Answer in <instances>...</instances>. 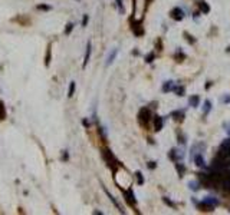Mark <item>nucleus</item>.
Instances as JSON below:
<instances>
[{"instance_id":"1","label":"nucleus","mask_w":230,"mask_h":215,"mask_svg":"<svg viewBox=\"0 0 230 215\" xmlns=\"http://www.w3.org/2000/svg\"><path fill=\"white\" fill-rule=\"evenodd\" d=\"M138 119H140V124H141V125L147 126L148 122H150V119H151V112H150V109L143 108V109L140 111V114H138Z\"/></svg>"},{"instance_id":"2","label":"nucleus","mask_w":230,"mask_h":215,"mask_svg":"<svg viewBox=\"0 0 230 215\" xmlns=\"http://www.w3.org/2000/svg\"><path fill=\"white\" fill-rule=\"evenodd\" d=\"M104 156H105V161H106V164H108V165H109L112 169H115L117 166H120V164L117 162V159L114 158V155L111 154V151H108V149H106V151L104 152Z\"/></svg>"},{"instance_id":"3","label":"nucleus","mask_w":230,"mask_h":215,"mask_svg":"<svg viewBox=\"0 0 230 215\" xmlns=\"http://www.w3.org/2000/svg\"><path fill=\"white\" fill-rule=\"evenodd\" d=\"M131 30H132V33L135 35V36H141L143 33H144V30H143V26H141V20H131Z\"/></svg>"},{"instance_id":"4","label":"nucleus","mask_w":230,"mask_h":215,"mask_svg":"<svg viewBox=\"0 0 230 215\" xmlns=\"http://www.w3.org/2000/svg\"><path fill=\"white\" fill-rule=\"evenodd\" d=\"M171 17H173L174 20L180 22V20H183L184 13H183V10H181L180 7H176V9H173V10H171Z\"/></svg>"},{"instance_id":"5","label":"nucleus","mask_w":230,"mask_h":215,"mask_svg":"<svg viewBox=\"0 0 230 215\" xmlns=\"http://www.w3.org/2000/svg\"><path fill=\"white\" fill-rule=\"evenodd\" d=\"M153 124H154V131H161L163 129V125H164V119L161 116H154L153 118Z\"/></svg>"},{"instance_id":"6","label":"nucleus","mask_w":230,"mask_h":215,"mask_svg":"<svg viewBox=\"0 0 230 215\" xmlns=\"http://www.w3.org/2000/svg\"><path fill=\"white\" fill-rule=\"evenodd\" d=\"M125 199H127V202H128V204H131L132 206H135V205H137V199H135L134 192H132L131 189L125 192Z\"/></svg>"},{"instance_id":"7","label":"nucleus","mask_w":230,"mask_h":215,"mask_svg":"<svg viewBox=\"0 0 230 215\" xmlns=\"http://www.w3.org/2000/svg\"><path fill=\"white\" fill-rule=\"evenodd\" d=\"M194 162H196V165H197V166H200V168H206V161H204V158H203V155H201V154H197V155L194 156Z\"/></svg>"},{"instance_id":"8","label":"nucleus","mask_w":230,"mask_h":215,"mask_svg":"<svg viewBox=\"0 0 230 215\" xmlns=\"http://www.w3.org/2000/svg\"><path fill=\"white\" fill-rule=\"evenodd\" d=\"M198 100H200L198 95H193V96L188 97V103H190V106H193V108H197V106H198Z\"/></svg>"},{"instance_id":"9","label":"nucleus","mask_w":230,"mask_h":215,"mask_svg":"<svg viewBox=\"0 0 230 215\" xmlns=\"http://www.w3.org/2000/svg\"><path fill=\"white\" fill-rule=\"evenodd\" d=\"M198 9H200V12H201V13H208V12H210L208 5H207V3H204V2H200V3H198Z\"/></svg>"},{"instance_id":"10","label":"nucleus","mask_w":230,"mask_h":215,"mask_svg":"<svg viewBox=\"0 0 230 215\" xmlns=\"http://www.w3.org/2000/svg\"><path fill=\"white\" fill-rule=\"evenodd\" d=\"M204 202H206V204H208L210 206H216L219 201H217L216 198H213V196H206V199H204Z\"/></svg>"},{"instance_id":"11","label":"nucleus","mask_w":230,"mask_h":215,"mask_svg":"<svg viewBox=\"0 0 230 215\" xmlns=\"http://www.w3.org/2000/svg\"><path fill=\"white\" fill-rule=\"evenodd\" d=\"M117 53H118V49H114V50L111 52V55L108 56V62H106V65H111V63L114 62V59H115V56H117Z\"/></svg>"},{"instance_id":"12","label":"nucleus","mask_w":230,"mask_h":215,"mask_svg":"<svg viewBox=\"0 0 230 215\" xmlns=\"http://www.w3.org/2000/svg\"><path fill=\"white\" fill-rule=\"evenodd\" d=\"M210 109H211V102H210V100H206V102H204V109H203V114H204V115H207Z\"/></svg>"},{"instance_id":"13","label":"nucleus","mask_w":230,"mask_h":215,"mask_svg":"<svg viewBox=\"0 0 230 215\" xmlns=\"http://www.w3.org/2000/svg\"><path fill=\"white\" fill-rule=\"evenodd\" d=\"M89 56H91V43H88V46H86V55H85V60H83V66L88 63V60H89Z\"/></svg>"},{"instance_id":"14","label":"nucleus","mask_w":230,"mask_h":215,"mask_svg":"<svg viewBox=\"0 0 230 215\" xmlns=\"http://www.w3.org/2000/svg\"><path fill=\"white\" fill-rule=\"evenodd\" d=\"M173 90H174L176 95H178V96H183V95H184V87H183V86H174Z\"/></svg>"},{"instance_id":"15","label":"nucleus","mask_w":230,"mask_h":215,"mask_svg":"<svg viewBox=\"0 0 230 215\" xmlns=\"http://www.w3.org/2000/svg\"><path fill=\"white\" fill-rule=\"evenodd\" d=\"M171 89H173V82H171V80L165 82V83H164V86H163V90H164V92H170Z\"/></svg>"},{"instance_id":"16","label":"nucleus","mask_w":230,"mask_h":215,"mask_svg":"<svg viewBox=\"0 0 230 215\" xmlns=\"http://www.w3.org/2000/svg\"><path fill=\"white\" fill-rule=\"evenodd\" d=\"M173 116H174V119L183 121V116H184V114H183L181 111H176V112H173Z\"/></svg>"},{"instance_id":"17","label":"nucleus","mask_w":230,"mask_h":215,"mask_svg":"<svg viewBox=\"0 0 230 215\" xmlns=\"http://www.w3.org/2000/svg\"><path fill=\"white\" fill-rule=\"evenodd\" d=\"M176 168H177V171H178V175H180V176H183V175H184V171H186L184 165H181V164H176Z\"/></svg>"},{"instance_id":"18","label":"nucleus","mask_w":230,"mask_h":215,"mask_svg":"<svg viewBox=\"0 0 230 215\" xmlns=\"http://www.w3.org/2000/svg\"><path fill=\"white\" fill-rule=\"evenodd\" d=\"M188 185H190V188H191L193 191H197V189L200 188V182H197V181H191Z\"/></svg>"},{"instance_id":"19","label":"nucleus","mask_w":230,"mask_h":215,"mask_svg":"<svg viewBox=\"0 0 230 215\" xmlns=\"http://www.w3.org/2000/svg\"><path fill=\"white\" fill-rule=\"evenodd\" d=\"M223 185H224V188L230 192V176H227L226 179H223Z\"/></svg>"},{"instance_id":"20","label":"nucleus","mask_w":230,"mask_h":215,"mask_svg":"<svg viewBox=\"0 0 230 215\" xmlns=\"http://www.w3.org/2000/svg\"><path fill=\"white\" fill-rule=\"evenodd\" d=\"M135 175H137V182H138L140 185L144 184V176H143V174H141V172H137Z\"/></svg>"},{"instance_id":"21","label":"nucleus","mask_w":230,"mask_h":215,"mask_svg":"<svg viewBox=\"0 0 230 215\" xmlns=\"http://www.w3.org/2000/svg\"><path fill=\"white\" fill-rule=\"evenodd\" d=\"M153 60H154V53L151 52V53H148V55L145 56V62H147V63H151Z\"/></svg>"},{"instance_id":"22","label":"nucleus","mask_w":230,"mask_h":215,"mask_svg":"<svg viewBox=\"0 0 230 215\" xmlns=\"http://www.w3.org/2000/svg\"><path fill=\"white\" fill-rule=\"evenodd\" d=\"M184 36H186V40H188L190 43H194V42H196V40L193 39V36H191V35H188V33H184Z\"/></svg>"},{"instance_id":"23","label":"nucleus","mask_w":230,"mask_h":215,"mask_svg":"<svg viewBox=\"0 0 230 215\" xmlns=\"http://www.w3.org/2000/svg\"><path fill=\"white\" fill-rule=\"evenodd\" d=\"M117 3H118L120 12H121V13H124V7H122V0H117Z\"/></svg>"},{"instance_id":"24","label":"nucleus","mask_w":230,"mask_h":215,"mask_svg":"<svg viewBox=\"0 0 230 215\" xmlns=\"http://www.w3.org/2000/svg\"><path fill=\"white\" fill-rule=\"evenodd\" d=\"M73 90H75V83L72 82V85H71V89H69V96H72V93H73Z\"/></svg>"},{"instance_id":"25","label":"nucleus","mask_w":230,"mask_h":215,"mask_svg":"<svg viewBox=\"0 0 230 215\" xmlns=\"http://www.w3.org/2000/svg\"><path fill=\"white\" fill-rule=\"evenodd\" d=\"M163 199H164V202H165L167 205H170V206H173V202H171V201H170L168 198H163Z\"/></svg>"},{"instance_id":"26","label":"nucleus","mask_w":230,"mask_h":215,"mask_svg":"<svg viewBox=\"0 0 230 215\" xmlns=\"http://www.w3.org/2000/svg\"><path fill=\"white\" fill-rule=\"evenodd\" d=\"M148 168H150V169L155 168V162H150V164H148Z\"/></svg>"},{"instance_id":"27","label":"nucleus","mask_w":230,"mask_h":215,"mask_svg":"<svg viewBox=\"0 0 230 215\" xmlns=\"http://www.w3.org/2000/svg\"><path fill=\"white\" fill-rule=\"evenodd\" d=\"M223 102H224V103H230V96H226V97L223 99Z\"/></svg>"},{"instance_id":"28","label":"nucleus","mask_w":230,"mask_h":215,"mask_svg":"<svg viewBox=\"0 0 230 215\" xmlns=\"http://www.w3.org/2000/svg\"><path fill=\"white\" fill-rule=\"evenodd\" d=\"M86 22H88V17H86V16H85V19H83V22H82V23H83V26H85V25H86Z\"/></svg>"},{"instance_id":"29","label":"nucleus","mask_w":230,"mask_h":215,"mask_svg":"<svg viewBox=\"0 0 230 215\" xmlns=\"http://www.w3.org/2000/svg\"><path fill=\"white\" fill-rule=\"evenodd\" d=\"M227 52H230V46H229V49H227Z\"/></svg>"}]
</instances>
